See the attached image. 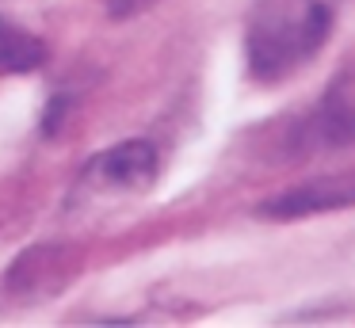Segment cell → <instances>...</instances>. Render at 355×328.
<instances>
[{"mask_svg":"<svg viewBox=\"0 0 355 328\" xmlns=\"http://www.w3.org/2000/svg\"><path fill=\"white\" fill-rule=\"evenodd\" d=\"M0 27H4V19H0Z\"/></svg>","mask_w":355,"mask_h":328,"instance_id":"obj_7","label":"cell"},{"mask_svg":"<svg viewBox=\"0 0 355 328\" xmlns=\"http://www.w3.org/2000/svg\"><path fill=\"white\" fill-rule=\"evenodd\" d=\"M100 4L111 19H134V15H141L146 8H153L157 0H100Z\"/></svg>","mask_w":355,"mask_h":328,"instance_id":"obj_6","label":"cell"},{"mask_svg":"<svg viewBox=\"0 0 355 328\" xmlns=\"http://www.w3.org/2000/svg\"><path fill=\"white\" fill-rule=\"evenodd\" d=\"M42 61V46L31 38H0V76L24 73V69Z\"/></svg>","mask_w":355,"mask_h":328,"instance_id":"obj_5","label":"cell"},{"mask_svg":"<svg viewBox=\"0 0 355 328\" xmlns=\"http://www.w3.org/2000/svg\"><path fill=\"white\" fill-rule=\"evenodd\" d=\"M347 206H355V172L321 175V180L298 183L291 191H279L268 202H260V214L275 221H294V218H309V214L347 210Z\"/></svg>","mask_w":355,"mask_h":328,"instance_id":"obj_3","label":"cell"},{"mask_svg":"<svg viewBox=\"0 0 355 328\" xmlns=\"http://www.w3.org/2000/svg\"><path fill=\"white\" fill-rule=\"evenodd\" d=\"M344 0H252L245 23V65L256 84H283L332 38Z\"/></svg>","mask_w":355,"mask_h":328,"instance_id":"obj_1","label":"cell"},{"mask_svg":"<svg viewBox=\"0 0 355 328\" xmlns=\"http://www.w3.org/2000/svg\"><path fill=\"white\" fill-rule=\"evenodd\" d=\"M157 183V149L149 141H119L80 168L65 210L73 218H103L138 202Z\"/></svg>","mask_w":355,"mask_h":328,"instance_id":"obj_2","label":"cell"},{"mask_svg":"<svg viewBox=\"0 0 355 328\" xmlns=\"http://www.w3.org/2000/svg\"><path fill=\"white\" fill-rule=\"evenodd\" d=\"M317 137H329L332 145L355 141V96H344L340 103H324L317 119Z\"/></svg>","mask_w":355,"mask_h":328,"instance_id":"obj_4","label":"cell"}]
</instances>
